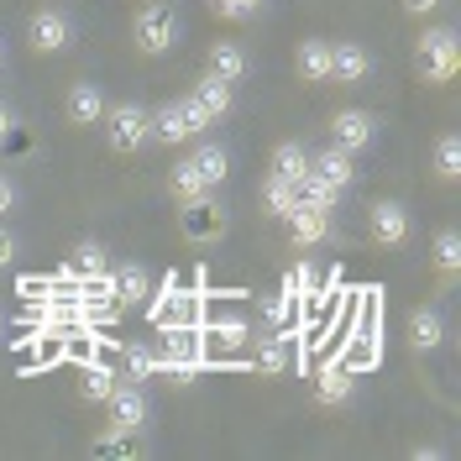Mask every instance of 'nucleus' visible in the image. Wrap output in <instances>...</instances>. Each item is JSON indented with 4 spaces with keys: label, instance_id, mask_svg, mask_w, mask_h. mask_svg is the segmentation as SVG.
Instances as JSON below:
<instances>
[{
    "label": "nucleus",
    "instance_id": "f257e3e1",
    "mask_svg": "<svg viewBox=\"0 0 461 461\" xmlns=\"http://www.w3.org/2000/svg\"><path fill=\"white\" fill-rule=\"evenodd\" d=\"M105 142H111L115 158H137V152H147L152 147V111L147 105H137V100H115V105H105Z\"/></svg>",
    "mask_w": 461,
    "mask_h": 461
},
{
    "label": "nucleus",
    "instance_id": "f03ea898",
    "mask_svg": "<svg viewBox=\"0 0 461 461\" xmlns=\"http://www.w3.org/2000/svg\"><path fill=\"white\" fill-rule=\"evenodd\" d=\"M461 68V48H456V27H425L414 37V74L425 85H451Z\"/></svg>",
    "mask_w": 461,
    "mask_h": 461
},
{
    "label": "nucleus",
    "instance_id": "7ed1b4c3",
    "mask_svg": "<svg viewBox=\"0 0 461 461\" xmlns=\"http://www.w3.org/2000/svg\"><path fill=\"white\" fill-rule=\"evenodd\" d=\"M178 37H184V22H178V11H173V5H163V0L137 5V16H131V42H137V53L163 58V53L178 48Z\"/></svg>",
    "mask_w": 461,
    "mask_h": 461
},
{
    "label": "nucleus",
    "instance_id": "20e7f679",
    "mask_svg": "<svg viewBox=\"0 0 461 461\" xmlns=\"http://www.w3.org/2000/svg\"><path fill=\"white\" fill-rule=\"evenodd\" d=\"M79 42V22H74V11H63V5H37L27 16V48L42 58H58L68 53Z\"/></svg>",
    "mask_w": 461,
    "mask_h": 461
},
{
    "label": "nucleus",
    "instance_id": "39448f33",
    "mask_svg": "<svg viewBox=\"0 0 461 461\" xmlns=\"http://www.w3.org/2000/svg\"><path fill=\"white\" fill-rule=\"evenodd\" d=\"M100 409H105V425H111V430H126V435H142L147 420H152L147 388H142V383H131V377H115L111 399L100 403Z\"/></svg>",
    "mask_w": 461,
    "mask_h": 461
},
{
    "label": "nucleus",
    "instance_id": "423d86ee",
    "mask_svg": "<svg viewBox=\"0 0 461 461\" xmlns=\"http://www.w3.org/2000/svg\"><path fill=\"white\" fill-rule=\"evenodd\" d=\"M377 137H383V121L373 111H362V105H341V111L330 115V142L351 152V158H362V152H373Z\"/></svg>",
    "mask_w": 461,
    "mask_h": 461
},
{
    "label": "nucleus",
    "instance_id": "0eeeda50",
    "mask_svg": "<svg viewBox=\"0 0 461 461\" xmlns=\"http://www.w3.org/2000/svg\"><path fill=\"white\" fill-rule=\"evenodd\" d=\"M409 236H414V215H409V204L403 200H377L373 210H367V241H373V247H383V252H403Z\"/></svg>",
    "mask_w": 461,
    "mask_h": 461
},
{
    "label": "nucleus",
    "instance_id": "6e6552de",
    "mask_svg": "<svg viewBox=\"0 0 461 461\" xmlns=\"http://www.w3.org/2000/svg\"><path fill=\"white\" fill-rule=\"evenodd\" d=\"M105 105H111V95H105V85H95V79H74V85L63 89V121L79 126V131L100 126L105 121Z\"/></svg>",
    "mask_w": 461,
    "mask_h": 461
},
{
    "label": "nucleus",
    "instance_id": "1a4fd4ad",
    "mask_svg": "<svg viewBox=\"0 0 461 461\" xmlns=\"http://www.w3.org/2000/svg\"><path fill=\"white\" fill-rule=\"evenodd\" d=\"M288 226V247L294 252H315L336 236V215L330 210H315V204H294V215L284 221Z\"/></svg>",
    "mask_w": 461,
    "mask_h": 461
},
{
    "label": "nucleus",
    "instance_id": "9d476101",
    "mask_svg": "<svg viewBox=\"0 0 461 461\" xmlns=\"http://www.w3.org/2000/svg\"><path fill=\"white\" fill-rule=\"evenodd\" d=\"M373 79V48L367 42H330V85L357 89Z\"/></svg>",
    "mask_w": 461,
    "mask_h": 461
},
{
    "label": "nucleus",
    "instance_id": "9b49d317",
    "mask_svg": "<svg viewBox=\"0 0 461 461\" xmlns=\"http://www.w3.org/2000/svg\"><path fill=\"white\" fill-rule=\"evenodd\" d=\"M105 294H111L115 304H147L152 299V273H147V262H121V267H111L105 278Z\"/></svg>",
    "mask_w": 461,
    "mask_h": 461
},
{
    "label": "nucleus",
    "instance_id": "f8f14e48",
    "mask_svg": "<svg viewBox=\"0 0 461 461\" xmlns=\"http://www.w3.org/2000/svg\"><path fill=\"white\" fill-rule=\"evenodd\" d=\"M310 393H315L320 409H346V403L357 399V373H351L346 362H325L315 373V388H310Z\"/></svg>",
    "mask_w": 461,
    "mask_h": 461
},
{
    "label": "nucleus",
    "instance_id": "ddd939ff",
    "mask_svg": "<svg viewBox=\"0 0 461 461\" xmlns=\"http://www.w3.org/2000/svg\"><path fill=\"white\" fill-rule=\"evenodd\" d=\"M204 74H215V79H226V85H247L252 58H247V48H241V42L221 37V42H210V53H204Z\"/></svg>",
    "mask_w": 461,
    "mask_h": 461
},
{
    "label": "nucleus",
    "instance_id": "4468645a",
    "mask_svg": "<svg viewBox=\"0 0 461 461\" xmlns=\"http://www.w3.org/2000/svg\"><path fill=\"white\" fill-rule=\"evenodd\" d=\"M440 346H446V315H440L435 304L409 310V351H414V357H430Z\"/></svg>",
    "mask_w": 461,
    "mask_h": 461
},
{
    "label": "nucleus",
    "instance_id": "2eb2a0df",
    "mask_svg": "<svg viewBox=\"0 0 461 461\" xmlns=\"http://www.w3.org/2000/svg\"><path fill=\"white\" fill-rule=\"evenodd\" d=\"M294 74L304 85H330V37H304L294 48Z\"/></svg>",
    "mask_w": 461,
    "mask_h": 461
},
{
    "label": "nucleus",
    "instance_id": "dca6fc26",
    "mask_svg": "<svg viewBox=\"0 0 461 461\" xmlns=\"http://www.w3.org/2000/svg\"><path fill=\"white\" fill-rule=\"evenodd\" d=\"M189 95L204 105V115L221 126V121H230V111H236V85H226V79H215V74H200L194 85H189Z\"/></svg>",
    "mask_w": 461,
    "mask_h": 461
},
{
    "label": "nucleus",
    "instance_id": "f3484780",
    "mask_svg": "<svg viewBox=\"0 0 461 461\" xmlns=\"http://www.w3.org/2000/svg\"><path fill=\"white\" fill-rule=\"evenodd\" d=\"M252 346V367H258L262 377H284L288 362H294V351H288V330H267V336H258Z\"/></svg>",
    "mask_w": 461,
    "mask_h": 461
},
{
    "label": "nucleus",
    "instance_id": "a211bd4d",
    "mask_svg": "<svg viewBox=\"0 0 461 461\" xmlns=\"http://www.w3.org/2000/svg\"><path fill=\"white\" fill-rule=\"evenodd\" d=\"M189 158H194V168L204 173V184H210V189H221V184H226L230 178V152L221 142H215V137H210V131H204V137H194V142H189Z\"/></svg>",
    "mask_w": 461,
    "mask_h": 461
},
{
    "label": "nucleus",
    "instance_id": "6ab92c4d",
    "mask_svg": "<svg viewBox=\"0 0 461 461\" xmlns=\"http://www.w3.org/2000/svg\"><path fill=\"white\" fill-rule=\"evenodd\" d=\"M168 194H173V200H178V204H200V200H210L215 189L204 184V173L194 168V158L184 152V158H178V163H173V168H168Z\"/></svg>",
    "mask_w": 461,
    "mask_h": 461
},
{
    "label": "nucleus",
    "instance_id": "aec40b11",
    "mask_svg": "<svg viewBox=\"0 0 461 461\" xmlns=\"http://www.w3.org/2000/svg\"><path fill=\"white\" fill-rule=\"evenodd\" d=\"M152 142L158 147H189L194 142V131H189L184 111H178V100H163V105L152 111Z\"/></svg>",
    "mask_w": 461,
    "mask_h": 461
},
{
    "label": "nucleus",
    "instance_id": "412c9836",
    "mask_svg": "<svg viewBox=\"0 0 461 461\" xmlns=\"http://www.w3.org/2000/svg\"><path fill=\"white\" fill-rule=\"evenodd\" d=\"M310 168H315L325 184H336L341 194L351 189V184H357V158H351V152H341L336 142L325 147V152H310Z\"/></svg>",
    "mask_w": 461,
    "mask_h": 461
},
{
    "label": "nucleus",
    "instance_id": "4be33fe9",
    "mask_svg": "<svg viewBox=\"0 0 461 461\" xmlns=\"http://www.w3.org/2000/svg\"><path fill=\"white\" fill-rule=\"evenodd\" d=\"M267 173H273V178H288V184H299V178L310 173V147L294 142V137L278 142L273 152H267Z\"/></svg>",
    "mask_w": 461,
    "mask_h": 461
},
{
    "label": "nucleus",
    "instance_id": "5701e85b",
    "mask_svg": "<svg viewBox=\"0 0 461 461\" xmlns=\"http://www.w3.org/2000/svg\"><path fill=\"white\" fill-rule=\"evenodd\" d=\"M430 267H435V278H440V284H456V273H461V236H456V226L435 230Z\"/></svg>",
    "mask_w": 461,
    "mask_h": 461
},
{
    "label": "nucleus",
    "instance_id": "b1692460",
    "mask_svg": "<svg viewBox=\"0 0 461 461\" xmlns=\"http://www.w3.org/2000/svg\"><path fill=\"white\" fill-rule=\"evenodd\" d=\"M430 173L440 178V184H456V178H461V137H456V131H440V137H435Z\"/></svg>",
    "mask_w": 461,
    "mask_h": 461
},
{
    "label": "nucleus",
    "instance_id": "393cba45",
    "mask_svg": "<svg viewBox=\"0 0 461 461\" xmlns=\"http://www.w3.org/2000/svg\"><path fill=\"white\" fill-rule=\"evenodd\" d=\"M68 267H74V273H85V278H105V273H111V252H105V241H74V247H68Z\"/></svg>",
    "mask_w": 461,
    "mask_h": 461
},
{
    "label": "nucleus",
    "instance_id": "a878e982",
    "mask_svg": "<svg viewBox=\"0 0 461 461\" xmlns=\"http://www.w3.org/2000/svg\"><path fill=\"white\" fill-rule=\"evenodd\" d=\"M294 204H299V184H288V178H262V210L273 215V221H288L294 215Z\"/></svg>",
    "mask_w": 461,
    "mask_h": 461
},
{
    "label": "nucleus",
    "instance_id": "bb28decb",
    "mask_svg": "<svg viewBox=\"0 0 461 461\" xmlns=\"http://www.w3.org/2000/svg\"><path fill=\"white\" fill-rule=\"evenodd\" d=\"M299 204H315V210H336V204H341V189H336V184H325V178H320V173L310 168L304 178H299Z\"/></svg>",
    "mask_w": 461,
    "mask_h": 461
},
{
    "label": "nucleus",
    "instance_id": "cd10ccee",
    "mask_svg": "<svg viewBox=\"0 0 461 461\" xmlns=\"http://www.w3.org/2000/svg\"><path fill=\"white\" fill-rule=\"evenodd\" d=\"M278 294H288L294 304L315 299V267H310V258H304V252H299V262H294V267L284 273V288H278Z\"/></svg>",
    "mask_w": 461,
    "mask_h": 461
},
{
    "label": "nucleus",
    "instance_id": "c85d7f7f",
    "mask_svg": "<svg viewBox=\"0 0 461 461\" xmlns=\"http://www.w3.org/2000/svg\"><path fill=\"white\" fill-rule=\"evenodd\" d=\"M210 336H215L221 351H241V346L252 341V325H247L241 315H226V320H215V330H210Z\"/></svg>",
    "mask_w": 461,
    "mask_h": 461
},
{
    "label": "nucleus",
    "instance_id": "c756f323",
    "mask_svg": "<svg viewBox=\"0 0 461 461\" xmlns=\"http://www.w3.org/2000/svg\"><path fill=\"white\" fill-rule=\"evenodd\" d=\"M111 388H115V373H105V367H89L85 377H79V403H100L111 399Z\"/></svg>",
    "mask_w": 461,
    "mask_h": 461
},
{
    "label": "nucleus",
    "instance_id": "7c9ffc66",
    "mask_svg": "<svg viewBox=\"0 0 461 461\" xmlns=\"http://www.w3.org/2000/svg\"><path fill=\"white\" fill-rule=\"evenodd\" d=\"M89 451H95V456H131V451H137V435L111 430V425H105V435H100V440H89Z\"/></svg>",
    "mask_w": 461,
    "mask_h": 461
},
{
    "label": "nucleus",
    "instance_id": "2f4dec72",
    "mask_svg": "<svg viewBox=\"0 0 461 461\" xmlns=\"http://www.w3.org/2000/svg\"><path fill=\"white\" fill-rule=\"evenodd\" d=\"M294 310H299V304H294L288 294H267V299H262V325H267V330H284L288 320H294Z\"/></svg>",
    "mask_w": 461,
    "mask_h": 461
},
{
    "label": "nucleus",
    "instance_id": "473e14b6",
    "mask_svg": "<svg viewBox=\"0 0 461 461\" xmlns=\"http://www.w3.org/2000/svg\"><path fill=\"white\" fill-rule=\"evenodd\" d=\"M152 373H158V351L131 346V351H126V377H131V383H147Z\"/></svg>",
    "mask_w": 461,
    "mask_h": 461
},
{
    "label": "nucleus",
    "instance_id": "72a5a7b5",
    "mask_svg": "<svg viewBox=\"0 0 461 461\" xmlns=\"http://www.w3.org/2000/svg\"><path fill=\"white\" fill-rule=\"evenodd\" d=\"M178 111H184V121H189V131H194V137H204V131H215V121L204 115V105L194 100V95H189V89L178 95Z\"/></svg>",
    "mask_w": 461,
    "mask_h": 461
},
{
    "label": "nucleus",
    "instance_id": "f704fd0d",
    "mask_svg": "<svg viewBox=\"0 0 461 461\" xmlns=\"http://www.w3.org/2000/svg\"><path fill=\"white\" fill-rule=\"evenodd\" d=\"M215 5V16H226V22H252L262 11V0H210Z\"/></svg>",
    "mask_w": 461,
    "mask_h": 461
},
{
    "label": "nucleus",
    "instance_id": "c9c22d12",
    "mask_svg": "<svg viewBox=\"0 0 461 461\" xmlns=\"http://www.w3.org/2000/svg\"><path fill=\"white\" fill-rule=\"evenodd\" d=\"M16 204H22L16 178H11V173H0V221H11V215H16Z\"/></svg>",
    "mask_w": 461,
    "mask_h": 461
},
{
    "label": "nucleus",
    "instance_id": "e433bc0d",
    "mask_svg": "<svg viewBox=\"0 0 461 461\" xmlns=\"http://www.w3.org/2000/svg\"><path fill=\"white\" fill-rule=\"evenodd\" d=\"M399 5H403V16H414V22H430L446 0H399Z\"/></svg>",
    "mask_w": 461,
    "mask_h": 461
},
{
    "label": "nucleus",
    "instance_id": "4c0bfd02",
    "mask_svg": "<svg viewBox=\"0 0 461 461\" xmlns=\"http://www.w3.org/2000/svg\"><path fill=\"white\" fill-rule=\"evenodd\" d=\"M11 137H16V105H11V100L0 95V147L11 142Z\"/></svg>",
    "mask_w": 461,
    "mask_h": 461
},
{
    "label": "nucleus",
    "instance_id": "58836bf2",
    "mask_svg": "<svg viewBox=\"0 0 461 461\" xmlns=\"http://www.w3.org/2000/svg\"><path fill=\"white\" fill-rule=\"evenodd\" d=\"M11 262H16V236H11V226H5V221H0V273H5Z\"/></svg>",
    "mask_w": 461,
    "mask_h": 461
},
{
    "label": "nucleus",
    "instance_id": "ea45409f",
    "mask_svg": "<svg viewBox=\"0 0 461 461\" xmlns=\"http://www.w3.org/2000/svg\"><path fill=\"white\" fill-rule=\"evenodd\" d=\"M409 456H414V461H446V446H430V440H420V446H409Z\"/></svg>",
    "mask_w": 461,
    "mask_h": 461
},
{
    "label": "nucleus",
    "instance_id": "a19ab883",
    "mask_svg": "<svg viewBox=\"0 0 461 461\" xmlns=\"http://www.w3.org/2000/svg\"><path fill=\"white\" fill-rule=\"evenodd\" d=\"M0 68H5V37H0Z\"/></svg>",
    "mask_w": 461,
    "mask_h": 461
}]
</instances>
